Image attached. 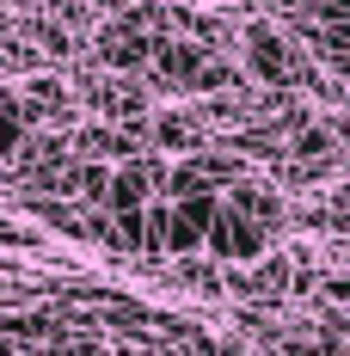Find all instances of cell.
Segmentation results:
<instances>
[{
  "mask_svg": "<svg viewBox=\"0 0 350 356\" xmlns=\"http://www.w3.org/2000/svg\"><path fill=\"white\" fill-rule=\"evenodd\" d=\"M154 136H160V147H191L197 142V123H191L184 111H160V117H154Z\"/></svg>",
  "mask_w": 350,
  "mask_h": 356,
  "instance_id": "6da1fadb",
  "label": "cell"
}]
</instances>
